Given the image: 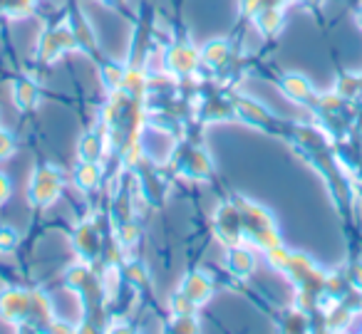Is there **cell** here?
Instances as JSON below:
<instances>
[{
	"instance_id": "1",
	"label": "cell",
	"mask_w": 362,
	"mask_h": 334,
	"mask_svg": "<svg viewBox=\"0 0 362 334\" xmlns=\"http://www.w3.org/2000/svg\"><path fill=\"white\" fill-rule=\"evenodd\" d=\"M57 193H60V176H57V171L55 169L37 171L30 186V198L37 205H47L57 198Z\"/></svg>"
},
{
	"instance_id": "2",
	"label": "cell",
	"mask_w": 362,
	"mask_h": 334,
	"mask_svg": "<svg viewBox=\"0 0 362 334\" xmlns=\"http://www.w3.org/2000/svg\"><path fill=\"white\" fill-rule=\"evenodd\" d=\"M16 100H18V107H21V109H33V107L37 105V100H40V95H37L33 82L21 80L16 85Z\"/></svg>"
},
{
	"instance_id": "3",
	"label": "cell",
	"mask_w": 362,
	"mask_h": 334,
	"mask_svg": "<svg viewBox=\"0 0 362 334\" xmlns=\"http://www.w3.org/2000/svg\"><path fill=\"white\" fill-rule=\"evenodd\" d=\"M228 57V42H221V40H214L211 45L204 50V60L211 62V65H218Z\"/></svg>"
},
{
	"instance_id": "4",
	"label": "cell",
	"mask_w": 362,
	"mask_h": 334,
	"mask_svg": "<svg viewBox=\"0 0 362 334\" xmlns=\"http://www.w3.org/2000/svg\"><path fill=\"white\" fill-rule=\"evenodd\" d=\"M231 268L236 270L238 275H248L253 270V258L251 253H246V250H233L231 253Z\"/></svg>"
},
{
	"instance_id": "5",
	"label": "cell",
	"mask_w": 362,
	"mask_h": 334,
	"mask_svg": "<svg viewBox=\"0 0 362 334\" xmlns=\"http://www.w3.org/2000/svg\"><path fill=\"white\" fill-rule=\"evenodd\" d=\"M16 243H18V235L11 228H0V250L16 248Z\"/></svg>"
},
{
	"instance_id": "6",
	"label": "cell",
	"mask_w": 362,
	"mask_h": 334,
	"mask_svg": "<svg viewBox=\"0 0 362 334\" xmlns=\"http://www.w3.org/2000/svg\"><path fill=\"white\" fill-rule=\"evenodd\" d=\"M13 139L6 134V131H0V159H6V156H11L13 154Z\"/></svg>"
},
{
	"instance_id": "7",
	"label": "cell",
	"mask_w": 362,
	"mask_h": 334,
	"mask_svg": "<svg viewBox=\"0 0 362 334\" xmlns=\"http://www.w3.org/2000/svg\"><path fill=\"white\" fill-rule=\"evenodd\" d=\"M8 193H11V181H8L6 174H0V203L8 198Z\"/></svg>"
},
{
	"instance_id": "8",
	"label": "cell",
	"mask_w": 362,
	"mask_h": 334,
	"mask_svg": "<svg viewBox=\"0 0 362 334\" xmlns=\"http://www.w3.org/2000/svg\"><path fill=\"white\" fill-rule=\"evenodd\" d=\"M357 23H360V28H362V8L357 11Z\"/></svg>"
}]
</instances>
